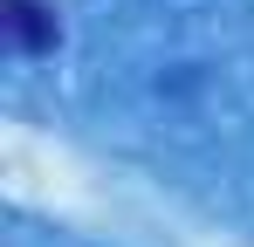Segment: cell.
Returning a JSON list of instances; mask_svg holds the SVG:
<instances>
[{
  "mask_svg": "<svg viewBox=\"0 0 254 247\" xmlns=\"http://www.w3.org/2000/svg\"><path fill=\"white\" fill-rule=\"evenodd\" d=\"M0 28H7V41L21 55H48L55 48V14L42 0H0Z\"/></svg>",
  "mask_w": 254,
  "mask_h": 247,
  "instance_id": "6da1fadb",
  "label": "cell"
}]
</instances>
